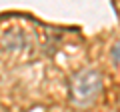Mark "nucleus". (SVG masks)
Here are the masks:
<instances>
[{
    "label": "nucleus",
    "mask_w": 120,
    "mask_h": 112,
    "mask_svg": "<svg viewBox=\"0 0 120 112\" xmlns=\"http://www.w3.org/2000/svg\"><path fill=\"white\" fill-rule=\"evenodd\" d=\"M102 92V76L98 70L88 68L70 80V100L76 106H90Z\"/></svg>",
    "instance_id": "1"
},
{
    "label": "nucleus",
    "mask_w": 120,
    "mask_h": 112,
    "mask_svg": "<svg viewBox=\"0 0 120 112\" xmlns=\"http://www.w3.org/2000/svg\"><path fill=\"white\" fill-rule=\"evenodd\" d=\"M112 60H114V64L120 68V42H116L114 46H112Z\"/></svg>",
    "instance_id": "2"
}]
</instances>
